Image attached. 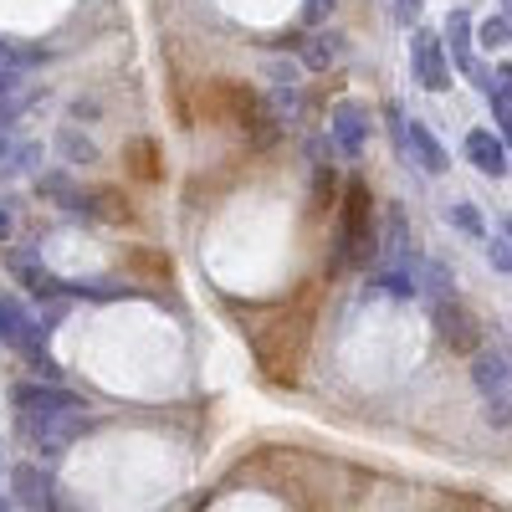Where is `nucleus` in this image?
I'll return each mask as SVG.
<instances>
[{"label":"nucleus","instance_id":"1","mask_svg":"<svg viewBox=\"0 0 512 512\" xmlns=\"http://www.w3.org/2000/svg\"><path fill=\"white\" fill-rule=\"evenodd\" d=\"M11 400H16L26 441L47 461H57L82 431H88V405L72 390H57V384H16Z\"/></svg>","mask_w":512,"mask_h":512},{"label":"nucleus","instance_id":"2","mask_svg":"<svg viewBox=\"0 0 512 512\" xmlns=\"http://www.w3.org/2000/svg\"><path fill=\"white\" fill-rule=\"evenodd\" d=\"M0 344H11L16 354H26L47 379L57 374V364L47 359V328L21 308V297H0Z\"/></svg>","mask_w":512,"mask_h":512},{"label":"nucleus","instance_id":"3","mask_svg":"<svg viewBox=\"0 0 512 512\" xmlns=\"http://www.w3.org/2000/svg\"><path fill=\"white\" fill-rule=\"evenodd\" d=\"M410 67H415V82H420L425 93H446V88H451L446 36L431 31V26H415V31H410Z\"/></svg>","mask_w":512,"mask_h":512},{"label":"nucleus","instance_id":"4","mask_svg":"<svg viewBox=\"0 0 512 512\" xmlns=\"http://www.w3.org/2000/svg\"><path fill=\"white\" fill-rule=\"evenodd\" d=\"M344 226H338V256L333 262L338 267H349V262H369V195L364 185H349V200H344Z\"/></svg>","mask_w":512,"mask_h":512},{"label":"nucleus","instance_id":"5","mask_svg":"<svg viewBox=\"0 0 512 512\" xmlns=\"http://www.w3.org/2000/svg\"><path fill=\"white\" fill-rule=\"evenodd\" d=\"M328 139L344 159H359L369 149V103L359 98H338L333 113H328Z\"/></svg>","mask_w":512,"mask_h":512},{"label":"nucleus","instance_id":"6","mask_svg":"<svg viewBox=\"0 0 512 512\" xmlns=\"http://www.w3.org/2000/svg\"><path fill=\"white\" fill-rule=\"evenodd\" d=\"M11 487H16V502L26 512H57V482H52V472H41L36 461H21L16 466Z\"/></svg>","mask_w":512,"mask_h":512},{"label":"nucleus","instance_id":"7","mask_svg":"<svg viewBox=\"0 0 512 512\" xmlns=\"http://www.w3.org/2000/svg\"><path fill=\"white\" fill-rule=\"evenodd\" d=\"M472 384L482 390V400L512 395V359H507L502 349H477V354H472Z\"/></svg>","mask_w":512,"mask_h":512},{"label":"nucleus","instance_id":"8","mask_svg":"<svg viewBox=\"0 0 512 512\" xmlns=\"http://www.w3.org/2000/svg\"><path fill=\"white\" fill-rule=\"evenodd\" d=\"M466 159H472V169L477 175H487V180H502L507 175V144L492 134V128H472V134H466Z\"/></svg>","mask_w":512,"mask_h":512},{"label":"nucleus","instance_id":"9","mask_svg":"<svg viewBox=\"0 0 512 512\" xmlns=\"http://www.w3.org/2000/svg\"><path fill=\"white\" fill-rule=\"evenodd\" d=\"M405 154H410V164L425 169V175H446V169H451L446 149L436 144V134H431L420 118H405Z\"/></svg>","mask_w":512,"mask_h":512},{"label":"nucleus","instance_id":"10","mask_svg":"<svg viewBox=\"0 0 512 512\" xmlns=\"http://www.w3.org/2000/svg\"><path fill=\"white\" fill-rule=\"evenodd\" d=\"M36 98H41V82H31V77H21V72H6V77H0V128L16 123Z\"/></svg>","mask_w":512,"mask_h":512},{"label":"nucleus","instance_id":"11","mask_svg":"<svg viewBox=\"0 0 512 512\" xmlns=\"http://www.w3.org/2000/svg\"><path fill=\"white\" fill-rule=\"evenodd\" d=\"M441 36H446L451 67H461V72H477V62H472V47H477V26H472V16H466V11H451Z\"/></svg>","mask_w":512,"mask_h":512},{"label":"nucleus","instance_id":"12","mask_svg":"<svg viewBox=\"0 0 512 512\" xmlns=\"http://www.w3.org/2000/svg\"><path fill=\"white\" fill-rule=\"evenodd\" d=\"M11 272H16V277H21V282H26L36 297H57V292H67V282H62L57 272L41 267L31 251H11Z\"/></svg>","mask_w":512,"mask_h":512},{"label":"nucleus","instance_id":"13","mask_svg":"<svg viewBox=\"0 0 512 512\" xmlns=\"http://www.w3.org/2000/svg\"><path fill=\"white\" fill-rule=\"evenodd\" d=\"M36 164H41V144L16 139V134L0 128V175H26V169H36Z\"/></svg>","mask_w":512,"mask_h":512},{"label":"nucleus","instance_id":"14","mask_svg":"<svg viewBox=\"0 0 512 512\" xmlns=\"http://www.w3.org/2000/svg\"><path fill=\"white\" fill-rule=\"evenodd\" d=\"M436 323H441V338H446V344H456V349L472 344V318H466L456 303H441V308H436Z\"/></svg>","mask_w":512,"mask_h":512},{"label":"nucleus","instance_id":"15","mask_svg":"<svg viewBox=\"0 0 512 512\" xmlns=\"http://www.w3.org/2000/svg\"><path fill=\"white\" fill-rule=\"evenodd\" d=\"M446 221H451L456 231H466V236H472V241H492V236H487V226H482V216H477V205H472V200H456V205L446 210Z\"/></svg>","mask_w":512,"mask_h":512},{"label":"nucleus","instance_id":"16","mask_svg":"<svg viewBox=\"0 0 512 512\" xmlns=\"http://www.w3.org/2000/svg\"><path fill=\"white\" fill-rule=\"evenodd\" d=\"M303 62H308L313 72L333 67V62H338V36H308V41H303Z\"/></svg>","mask_w":512,"mask_h":512},{"label":"nucleus","instance_id":"17","mask_svg":"<svg viewBox=\"0 0 512 512\" xmlns=\"http://www.w3.org/2000/svg\"><path fill=\"white\" fill-rule=\"evenodd\" d=\"M36 190H41V195H52V200H62L67 210H82V195L67 185V175H41V180H36Z\"/></svg>","mask_w":512,"mask_h":512},{"label":"nucleus","instance_id":"18","mask_svg":"<svg viewBox=\"0 0 512 512\" xmlns=\"http://www.w3.org/2000/svg\"><path fill=\"white\" fill-rule=\"evenodd\" d=\"M477 41H482V47H507V41H512V21L507 16H487L477 26Z\"/></svg>","mask_w":512,"mask_h":512},{"label":"nucleus","instance_id":"19","mask_svg":"<svg viewBox=\"0 0 512 512\" xmlns=\"http://www.w3.org/2000/svg\"><path fill=\"white\" fill-rule=\"evenodd\" d=\"M272 108H277V118H297V82L292 77L272 82Z\"/></svg>","mask_w":512,"mask_h":512},{"label":"nucleus","instance_id":"20","mask_svg":"<svg viewBox=\"0 0 512 512\" xmlns=\"http://www.w3.org/2000/svg\"><path fill=\"white\" fill-rule=\"evenodd\" d=\"M482 415H487V425L507 431V425H512V395H492V400H482Z\"/></svg>","mask_w":512,"mask_h":512},{"label":"nucleus","instance_id":"21","mask_svg":"<svg viewBox=\"0 0 512 512\" xmlns=\"http://www.w3.org/2000/svg\"><path fill=\"white\" fill-rule=\"evenodd\" d=\"M67 292L72 297H128V287L118 282H67Z\"/></svg>","mask_w":512,"mask_h":512},{"label":"nucleus","instance_id":"22","mask_svg":"<svg viewBox=\"0 0 512 512\" xmlns=\"http://www.w3.org/2000/svg\"><path fill=\"white\" fill-rule=\"evenodd\" d=\"M62 149H67L72 159H93V144L77 139V128H62Z\"/></svg>","mask_w":512,"mask_h":512},{"label":"nucleus","instance_id":"23","mask_svg":"<svg viewBox=\"0 0 512 512\" xmlns=\"http://www.w3.org/2000/svg\"><path fill=\"white\" fill-rule=\"evenodd\" d=\"M487 256L497 272H512V241H487Z\"/></svg>","mask_w":512,"mask_h":512},{"label":"nucleus","instance_id":"24","mask_svg":"<svg viewBox=\"0 0 512 512\" xmlns=\"http://www.w3.org/2000/svg\"><path fill=\"white\" fill-rule=\"evenodd\" d=\"M420 11H425V0H395V21H400V26L420 21Z\"/></svg>","mask_w":512,"mask_h":512},{"label":"nucleus","instance_id":"25","mask_svg":"<svg viewBox=\"0 0 512 512\" xmlns=\"http://www.w3.org/2000/svg\"><path fill=\"white\" fill-rule=\"evenodd\" d=\"M492 77H497V93L512 103V62H497V67H492Z\"/></svg>","mask_w":512,"mask_h":512},{"label":"nucleus","instance_id":"26","mask_svg":"<svg viewBox=\"0 0 512 512\" xmlns=\"http://www.w3.org/2000/svg\"><path fill=\"white\" fill-rule=\"evenodd\" d=\"M328 6H333V0H308V11H303V16H308V21H323Z\"/></svg>","mask_w":512,"mask_h":512},{"label":"nucleus","instance_id":"27","mask_svg":"<svg viewBox=\"0 0 512 512\" xmlns=\"http://www.w3.org/2000/svg\"><path fill=\"white\" fill-rule=\"evenodd\" d=\"M11 236V216H6V210H0V241H6Z\"/></svg>","mask_w":512,"mask_h":512},{"label":"nucleus","instance_id":"28","mask_svg":"<svg viewBox=\"0 0 512 512\" xmlns=\"http://www.w3.org/2000/svg\"><path fill=\"white\" fill-rule=\"evenodd\" d=\"M502 236H507V241H512V216H507V221H502Z\"/></svg>","mask_w":512,"mask_h":512},{"label":"nucleus","instance_id":"29","mask_svg":"<svg viewBox=\"0 0 512 512\" xmlns=\"http://www.w3.org/2000/svg\"><path fill=\"white\" fill-rule=\"evenodd\" d=\"M502 16H507V21H512V0H502Z\"/></svg>","mask_w":512,"mask_h":512},{"label":"nucleus","instance_id":"30","mask_svg":"<svg viewBox=\"0 0 512 512\" xmlns=\"http://www.w3.org/2000/svg\"><path fill=\"white\" fill-rule=\"evenodd\" d=\"M0 512H11V502H6V497H0Z\"/></svg>","mask_w":512,"mask_h":512},{"label":"nucleus","instance_id":"31","mask_svg":"<svg viewBox=\"0 0 512 512\" xmlns=\"http://www.w3.org/2000/svg\"><path fill=\"white\" fill-rule=\"evenodd\" d=\"M57 512H62V507H57Z\"/></svg>","mask_w":512,"mask_h":512}]
</instances>
